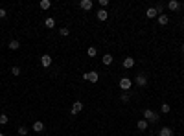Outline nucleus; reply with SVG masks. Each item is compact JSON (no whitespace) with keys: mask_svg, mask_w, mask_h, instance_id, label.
I'll return each instance as SVG.
<instances>
[{"mask_svg":"<svg viewBox=\"0 0 184 136\" xmlns=\"http://www.w3.org/2000/svg\"><path fill=\"white\" fill-rule=\"evenodd\" d=\"M144 118H146V122H151V123H157L158 120H160L157 112H153V110H149V109L144 110Z\"/></svg>","mask_w":184,"mask_h":136,"instance_id":"1","label":"nucleus"},{"mask_svg":"<svg viewBox=\"0 0 184 136\" xmlns=\"http://www.w3.org/2000/svg\"><path fill=\"white\" fill-rule=\"evenodd\" d=\"M83 79H87L90 83H98L99 75H98V72H88V74H83Z\"/></svg>","mask_w":184,"mask_h":136,"instance_id":"2","label":"nucleus"},{"mask_svg":"<svg viewBox=\"0 0 184 136\" xmlns=\"http://www.w3.org/2000/svg\"><path fill=\"white\" fill-rule=\"evenodd\" d=\"M131 85H133V81H131L129 77H122V79H120V88L123 90V92L131 88Z\"/></svg>","mask_w":184,"mask_h":136,"instance_id":"3","label":"nucleus"},{"mask_svg":"<svg viewBox=\"0 0 184 136\" xmlns=\"http://www.w3.org/2000/svg\"><path fill=\"white\" fill-rule=\"evenodd\" d=\"M135 83H136V87H146V85H147V77H146V74H140V75H136Z\"/></svg>","mask_w":184,"mask_h":136,"instance_id":"4","label":"nucleus"},{"mask_svg":"<svg viewBox=\"0 0 184 136\" xmlns=\"http://www.w3.org/2000/svg\"><path fill=\"white\" fill-rule=\"evenodd\" d=\"M81 110H83V103H81V101H76V103L72 105V110H70V112H72V116H76V114L81 112Z\"/></svg>","mask_w":184,"mask_h":136,"instance_id":"5","label":"nucleus"},{"mask_svg":"<svg viewBox=\"0 0 184 136\" xmlns=\"http://www.w3.org/2000/svg\"><path fill=\"white\" fill-rule=\"evenodd\" d=\"M41 64H42V66H44V68H48V66H50V64H52V57H50V55H48V53H44V55H42V57H41Z\"/></svg>","mask_w":184,"mask_h":136,"instance_id":"6","label":"nucleus"},{"mask_svg":"<svg viewBox=\"0 0 184 136\" xmlns=\"http://www.w3.org/2000/svg\"><path fill=\"white\" fill-rule=\"evenodd\" d=\"M79 6H81V9L88 11V9H92V0H81V2H79Z\"/></svg>","mask_w":184,"mask_h":136,"instance_id":"7","label":"nucleus"},{"mask_svg":"<svg viewBox=\"0 0 184 136\" xmlns=\"http://www.w3.org/2000/svg\"><path fill=\"white\" fill-rule=\"evenodd\" d=\"M112 61H114V59H112V55H111V53H105V55H103V59H101V63L105 64V66L112 64Z\"/></svg>","mask_w":184,"mask_h":136,"instance_id":"8","label":"nucleus"},{"mask_svg":"<svg viewBox=\"0 0 184 136\" xmlns=\"http://www.w3.org/2000/svg\"><path fill=\"white\" fill-rule=\"evenodd\" d=\"M33 131H35V133H42V131H44V123L42 122H33Z\"/></svg>","mask_w":184,"mask_h":136,"instance_id":"9","label":"nucleus"},{"mask_svg":"<svg viewBox=\"0 0 184 136\" xmlns=\"http://www.w3.org/2000/svg\"><path fill=\"white\" fill-rule=\"evenodd\" d=\"M123 66H125V68H133V66H135V59H133V57H125V59H123Z\"/></svg>","mask_w":184,"mask_h":136,"instance_id":"10","label":"nucleus"},{"mask_svg":"<svg viewBox=\"0 0 184 136\" xmlns=\"http://www.w3.org/2000/svg\"><path fill=\"white\" fill-rule=\"evenodd\" d=\"M146 17H147V18H155V17H158L157 9H155V8H149L147 11H146Z\"/></svg>","mask_w":184,"mask_h":136,"instance_id":"11","label":"nucleus"},{"mask_svg":"<svg viewBox=\"0 0 184 136\" xmlns=\"http://www.w3.org/2000/svg\"><path fill=\"white\" fill-rule=\"evenodd\" d=\"M158 136H173V131H171L170 127H164V129H160Z\"/></svg>","mask_w":184,"mask_h":136,"instance_id":"12","label":"nucleus"},{"mask_svg":"<svg viewBox=\"0 0 184 136\" xmlns=\"http://www.w3.org/2000/svg\"><path fill=\"white\" fill-rule=\"evenodd\" d=\"M8 46H9V50H18V48H21V42H18L17 39H13V41H9Z\"/></svg>","mask_w":184,"mask_h":136,"instance_id":"13","label":"nucleus"},{"mask_svg":"<svg viewBox=\"0 0 184 136\" xmlns=\"http://www.w3.org/2000/svg\"><path fill=\"white\" fill-rule=\"evenodd\" d=\"M168 22H170V18H168V15H158V24H160V26H166Z\"/></svg>","mask_w":184,"mask_h":136,"instance_id":"14","label":"nucleus"},{"mask_svg":"<svg viewBox=\"0 0 184 136\" xmlns=\"http://www.w3.org/2000/svg\"><path fill=\"white\" fill-rule=\"evenodd\" d=\"M168 8H170V9H171V11H177V9H179V8H181V4H179V2H177V0H171V2H170V4H168Z\"/></svg>","mask_w":184,"mask_h":136,"instance_id":"15","label":"nucleus"},{"mask_svg":"<svg viewBox=\"0 0 184 136\" xmlns=\"http://www.w3.org/2000/svg\"><path fill=\"white\" fill-rule=\"evenodd\" d=\"M44 26H46L48 29H52V28H55V21H53V18H46V21H44Z\"/></svg>","mask_w":184,"mask_h":136,"instance_id":"16","label":"nucleus"},{"mask_svg":"<svg viewBox=\"0 0 184 136\" xmlns=\"http://www.w3.org/2000/svg\"><path fill=\"white\" fill-rule=\"evenodd\" d=\"M136 127L140 129V131H146V129H147V122H146V120H138Z\"/></svg>","mask_w":184,"mask_h":136,"instance_id":"17","label":"nucleus"},{"mask_svg":"<svg viewBox=\"0 0 184 136\" xmlns=\"http://www.w3.org/2000/svg\"><path fill=\"white\" fill-rule=\"evenodd\" d=\"M107 17H109V15H107L105 9H99V11H98V18H99V21H107Z\"/></svg>","mask_w":184,"mask_h":136,"instance_id":"18","label":"nucleus"},{"mask_svg":"<svg viewBox=\"0 0 184 136\" xmlns=\"http://www.w3.org/2000/svg\"><path fill=\"white\" fill-rule=\"evenodd\" d=\"M87 53H88V55H90V57H96V55H98V50H96V48H94V46H90V48H88V50H87Z\"/></svg>","mask_w":184,"mask_h":136,"instance_id":"19","label":"nucleus"},{"mask_svg":"<svg viewBox=\"0 0 184 136\" xmlns=\"http://www.w3.org/2000/svg\"><path fill=\"white\" fill-rule=\"evenodd\" d=\"M50 6H52L50 0H42V2H41V9H50Z\"/></svg>","mask_w":184,"mask_h":136,"instance_id":"20","label":"nucleus"},{"mask_svg":"<svg viewBox=\"0 0 184 136\" xmlns=\"http://www.w3.org/2000/svg\"><path fill=\"white\" fill-rule=\"evenodd\" d=\"M160 109H162V112H164V114H168V112L171 110V107H170L168 103H162V107H160Z\"/></svg>","mask_w":184,"mask_h":136,"instance_id":"21","label":"nucleus"},{"mask_svg":"<svg viewBox=\"0 0 184 136\" xmlns=\"http://www.w3.org/2000/svg\"><path fill=\"white\" fill-rule=\"evenodd\" d=\"M120 99H122L123 103H129V99H131V98H129V94H127V92H123V94L120 96Z\"/></svg>","mask_w":184,"mask_h":136,"instance_id":"22","label":"nucleus"},{"mask_svg":"<svg viewBox=\"0 0 184 136\" xmlns=\"http://www.w3.org/2000/svg\"><path fill=\"white\" fill-rule=\"evenodd\" d=\"M8 120H9V118H8L6 114H0V125H6V123H8Z\"/></svg>","mask_w":184,"mask_h":136,"instance_id":"23","label":"nucleus"},{"mask_svg":"<svg viewBox=\"0 0 184 136\" xmlns=\"http://www.w3.org/2000/svg\"><path fill=\"white\" fill-rule=\"evenodd\" d=\"M59 33H61V37H66V35L70 33V29H68V28H61V29H59Z\"/></svg>","mask_w":184,"mask_h":136,"instance_id":"24","label":"nucleus"},{"mask_svg":"<svg viewBox=\"0 0 184 136\" xmlns=\"http://www.w3.org/2000/svg\"><path fill=\"white\" fill-rule=\"evenodd\" d=\"M11 74L18 77V75H21V68H18V66H13V68H11Z\"/></svg>","mask_w":184,"mask_h":136,"instance_id":"25","label":"nucleus"},{"mask_svg":"<svg viewBox=\"0 0 184 136\" xmlns=\"http://www.w3.org/2000/svg\"><path fill=\"white\" fill-rule=\"evenodd\" d=\"M155 9H157V13H158V15H162V11H164V4H157Z\"/></svg>","mask_w":184,"mask_h":136,"instance_id":"26","label":"nucleus"},{"mask_svg":"<svg viewBox=\"0 0 184 136\" xmlns=\"http://www.w3.org/2000/svg\"><path fill=\"white\" fill-rule=\"evenodd\" d=\"M18 134H21V136H26V134H28V129H26V127H18Z\"/></svg>","mask_w":184,"mask_h":136,"instance_id":"27","label":"nucleus"},{"mask_svg":"<svg viewBox=\"0 0 184 136\" xmlns=\"http://www.w3.org/2000/svg\"><path fill=\"white\" fill-rule=\"evenodd\" d=\"M99 6H101V9H105L109 6V0H99Z\"/></svg>","mask_w":184,"mask_h":136,"instance_id":"28","label":"nucleus"},{"mask_svg":"<svg viewBox=\"0 0 184 136\" xmlns=\"http://www.w3.org/2000/svg\"><path fill=\"white\" fill-rule=\"evenodd\" d=\"M6 15H8V13H6V9L0 8V18H6Z\"/></svg>","mask_w":184,"mask_h":136,"instance_id":"29","label":"nucleus"},{"mask_svg":"<svg viewBox=\"0 0 184 136\" xmlns=\"http://www.w3.org/2000/svg\"><path fill=\"white\" fill-rule=\"evenodd\" d=\"M182 53H184V46H182Z\"/></svg>","mask_w":184,"mask_h":136,"instance_id":"30","label":"nucleus"},{"mask_svg":"<svg viewBox=\"0 0 184 136\" xmlns=\"http://www.w3.org/2000/svg\"><path fill=\"white\" fill-rule=\"evenodd\" d=\"M0 136H4V134H2V133H0Z\"/></svg>","mask_w":184,"mask_h":136,"instance_id":"31","label":"nucleus"}]
</instances>
